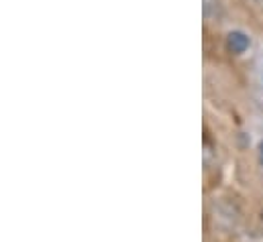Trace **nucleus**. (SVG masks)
I'll return each instance as SVG.
<instances>
[{
	"label": "nucleus",
	"instance_id": "f257e3e1",
	"mask_svg": "<svg viewBox=\"0 0 263 242\" xmlns=\"http://www.w3.org/2000/svg\"><path fill=\"white\" fill-rule=\"evenodd\" d=\"M249 45H251V41L243 31H231L229 37H227V47H229L231 53L241 55V53H245L249 49Z\"/></svg>",
	"mask_w": 263,
	"mask_h": 242
},
{
	"label": "nucleus",
	"instance_id": "f03ea898",
	"mask_svg": "<svg viewBox=\"0 0 263 242\" xmlns=\"http://www.w3.org/2000/svg\"><path fill=\"white\" fill-rule=\"evenodd\" d=\"M261 161H263V143H261Z\"/></svg>",
	"mask_w": 263,
	"mask_h": 242
}]
</instances>
